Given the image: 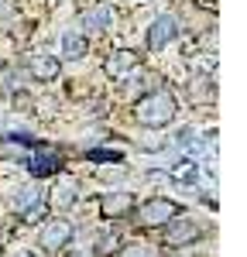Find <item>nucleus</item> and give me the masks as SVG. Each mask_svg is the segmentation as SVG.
Instances as JSON below:
<instances>
[{
	"mask_svg": "<svg viewBox=\"0 0 247 257\" xmlns=\"http://www.w3.org/2000/svg\"><path fill=\"white\" fill-rule=\"evenodd\" d=\"M172 117H175V99L168 96L165 89H158V93H151V96H144L138 103V120L148 123V127H162Z\"/></svg>",
	"mask_w": 247,
	"mask_h": 257,
	"instance_id": "1",
	"label": "nucleus"
},
{
	"mask_svg": "<svg viewBox=\"0 0 247 257\" xmlns=\"http://www.w3.org/2000/svg\"><path fill=\"white\" fill-rule=\"evenodd\" d=\"M168 216H175V206H172L168 199H151V202H144L141 209H138V219H141V223H148V226L165 223Z\"/></svg>",
	"mask_w": 247,
	"mask_h": 257,
	"instance_id": "2",
	"label": "nucleus"
},
{
	"mask_svg": "<svg viewBox=\"0 0 247 257\" xmlns=\"http://www.w3.org/2000/svg\"><path fill=\"white\" fill-rule=\"evenodd\" d=\"M69 233H72V230H69V223H65V219H55V223H48V226H45V233H41V247L59 250L62 243L69 240Z\"/></svg>",
	"mask_w": 247,
	"mask_h": 257,
	"instance_id": "3",
	"label": "nucleus"
},
{
	"mask_svg": "<svg viewBox=\"0 0 247 257\" xmlns=\"http://www.w3.org/2000/svg\"><path fill=\"white\" fill-rule=\"evenodd\" d=\"M31 76L35 79H41V82H48V79H55L59 76V62L52 59V55H31Z\"/></svg>",
	"mask_w": 247,
	"mask_h": 257,
	"instance_id": "4",
	"label": "nucleus"
},
{
	"mask_svg": "<svg viewBox=\"0 0 247 257\" xmlns=\"http://www.w3.org/2000/svg\"><path fill=\"white\" fill-rule=\"evenodd\" d=\"M172 38H175V18H158L155 28H151V35H148L151 48H162L165 41H172Z\"/></svg>",
	"mask_w": 247,
	"mask_h": 257,
	"instance_id": "5",
	"label": "nucleus"
},
{
	"mask_svg": "<svg viewBox=\"0 0 247 257\" xmlns=\"http://www.w3.org/2000/svg\"><path fill=\"white\" fill-rule=\"evenodd\" d=\"M134 202H131V196H106L103 199V216H120V213H127Z\"/></svg>",
	"mask_w": 247,
	"mask_h": 257,
	"instance_id": "6",
	"label": "nucleus"
},
{
	"mask_svg": "<svg viewBox=\"0 0 247 257\" xmlns=\"http://www.w3.org/2000/svg\"><path fill=\"white\" fill-rule=\"evenodd\" d=\"M134 65H138V55H134V52H117L113 59L106 62V69H110L113 76H117V72H127V69H134Z\"/></svg>",
	"mask_w": 247,
	"mask_h": 257,
	"instance_id": "7",
	"label": "nucleus"
},
{
	"mask_svg": "<svg viewBox=\"0 0 247 257\" xmlns=\"http://www.w3.org/2000/svg\"><path fill=\"white\" fill-rule=\"evenodd\" d=\"M199 237V230L192 226V223H179L175 230H168V243L175 247V243H185V240H196Z\"/></svg>",
	"mask_w": 247,
	"mask_h": 257,
	"instance_id": "8",
	"label": "nucleus"
},
{
	"mask_svg": "<svg viewBox=\"0 0 247 257\" xmlns=\"http://www.w3.org/2000/svg\"><path fill=\"white\" fill-rule=\"evenodd\" d=\"M110 18H113V11L103 4V7H96V11H89V14L82 18V24H89V28H106V24H110Z\"/></svg>",
	"mask_w": 247,
	"mask_h": 257,
	"instance_id": "9",
	"label": "nucleus"
},
{
	"mask_svg": "<svg viewBox=\"0 0 247 257\" xmlns=\"http://www.w3.org/2000/svg\"><path fill=\"white\" fill-rule=\"evenodd\" d=\"M65 55H69V59L86 55V41H82L79 35H65Z\"/></svg>",
	"mask_w": 247,
	"mask_h": 257,
	"instance_id": "10",
	"label": "nucleus"
},
{
	"mask_svg": "<svg viewBox=\"0 0 247 257\" xmlns=\"http://www.w3.org/2000/svg\"><path fill=\"white\" fill-rule=\"evenodd\" d=\"M124 257H151V250H127Z\"/></svg>",
	"mask_w": 247,
	"mask_h": 257,
	"instance_id": "11",
	"label": "nucleus"
}]
</instances>
